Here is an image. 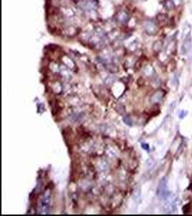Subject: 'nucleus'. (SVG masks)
<instances>
[{
  "label": "nucleus",
  "mask_w": 192,
  "mask_h": 216,
  "mask_svg": "<svg viewBox=\"0 0 192 216\" xmlns=\"http://www.w3.org/2000/svg\"><path fill=\"white\" fill-rule=\"evenodd\" d=\"M143 148H145V149H147H147H148V148H149V147H148V146H147V144H145V146L143 145Z\"/></svg>",
  "instance_id": "nucleus-9"
},
{
  "label": "nucleus",
  "mask_w": 192,
  "mask_h": 216,
  "mask_svg": "<svg viewBox=\"0 0 192 216\" xmlns=\"http://www.w3.org/2000/svg\"><path fill=\"white\" fill-rule=\"evenodd\" d=\"M156 195L160 199H167L169 196V191L168 189L167 180L163 177L158 184L157 188Z\"/></svg>",
  "instance_id": "nucleus-1"
},
{
  "label": "nucleus",
  "mask_w": 192,
  "mask_h": 216,
  "mask_svg": "<svg viewBox=\"0 0 192 216\" xmlns=\"http://www.w3.org/2000/svg\"><path fill=\"white\" fill-rule=\"evenodd\" d=\"M173 2H174L176 5H179V4L182 2V0H173Z\"/></svg>",
  "instance_id": "nucleus-8"
},
{
  "label": "nucleus",
  "mask_w": 192,
  "mask_h": 216,
  "mask_svg": "<svg viewBox=\"0 0 192 216\" xmlns=\"http://www.w3.org/2000/svg\"><path fill=\"white\" fill-rule=\"evenodd\" d=\"M145 30L149 35H154L157 32V27L154 23L148 22L145 24Z\"/></svg>",
  "instance_id": "nucleus-4"
},
{
  "label": "nucleus",
  "mask_w": 192,
  "mask_h": 216,
  "mask_svg": "<svg viewBox=\"0 0 192 216\" xmlns=\"http://www.w3.org/2000/svg\"><path fill=\"white\" fill-rule=\"evenodd\" d=\"M117 19H118V21H119V23L125 24V23H127V22L129 21V20H130V17H129V15L127 13L122 12H120V13L119 14V15H118V17H117Z\"/></svg>",
  "instance_id": "nucleus-6"
},
{
  "label": "nucleus",
  "mask_w": 192,
  "mask_h": 216,
  "mask_svg": "<svg viewBox=\"0 0 192 216\" xmlns=\"http://www.w3.org/2000/svg\"><path fill=\"white\" fill-rule=\"evenodd\" d=\"M163 5L166 10H172L176 7V4H175L173 0H163Z\"/></svg>",
  "instance_id": "nucleus-5"
},
{
  "label": "nucleus",
  "mask_w": 192,
  "mask_h": 216,
  "mask_svg": "<svg viewBox=\"0 0 192 216\" xmlns=\"http://www.w3.org/2000/svg\"><path fill=\"white\" fill-rule=\"evenodd\" d=\"M191 43H192V38L191 36V33H189L188 34L185 35L184 42H183L182 44L181 51L183 54H186V53H188V51H189L190 49H191Z\"/></svg>",
  "instance_id": "nucleus-3"
},
{
  "label": "nucleus",
  "mask_w": 192,
  "mask_h": 216,
  "mask_svg": "<svg viewBox=\"0 0 192 216\" xmlns=\"http://www.w3.org/2000/svg\"><path fill=\"white\" fill-rule=\"evenodd\" d=\"M177 200L176 197L175 196H173L170 197L169 200H167V202H166L165 205H164V211L166 213L171 214L174 213L176 210V206H177Z\"/></svg>",
  "instance_id": "nucleus-2"
},
{
  "label": "nucleus",
  "mask_w": 192,
  "mask_h": 216,
  "mask_svg": "<svg viewBox=\"0 0 192 216\" xmlns=\"http://www.w3.org/2000/svg\"><path fill=\"white\" fill-rule=\"evenodd\" d=\"M167 17H168V16L166 15V14H158V17H157V18H158V21L160 22V23H163V22H165L166 20H167Z\"/></svg>",
  "instance_id": "nucleus-7"
}]
</instances>
